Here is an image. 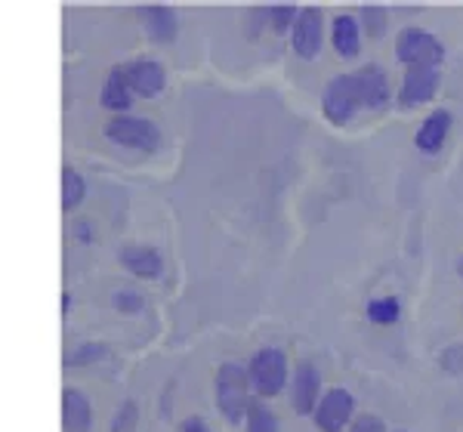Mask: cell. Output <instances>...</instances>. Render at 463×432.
<instances>
[{
	"label": "cell",
	"instance_id": "6da1fadb",
	"mask_svg": "<svg viewBox=\"0 0 463 432\" xmlns=\"http://www.w3.org/2000/svg\"><path fill=\"white\" fill-rule=\"evenodd\" d=\"M390 99H392V87L386 71L380 65H364L358 71L337 74L325 87L321 108H325V117L334 127H346L362 108L380 111L390 106Z\"/></svg>",
	"mask_w": 463,
	"mask_h": 432
},
{
	"label": "cell",
	"instance_id": "7a4b0ae2",
	"mask_svg": "<svg viewBox=\"0 0 463 432\" xmlns=\"http://www.w3.org/2000/svg\"><path fill=\"white\" fill-rule=\"evenodd\" d=\"M216 405L229 423H241L250 408V377L241 364L229 362L216 371Z\"/></svg>",
	"mask_w": 463,
	"mask_h": 432
},
{
	"label": "cell",
	"instance_id": "3957f363",
	"mask_svg": "<svg viewBox=\"0 0 463 432\" xmlns=\"http://www.w3.org/2000/svg\"><path fill=\"white\" fill-rule=\"evenodd\" d=\"M395 59H399L405 69L414 65H430V69H442L445 62V47L436 34L427 28H402L399 41H395Z\"/></svg>",
	"mask_w": 463,
	"mask_h": 432
},
{
	"label": "cell",
	"instance_id": "277c9868",
	"mask_svg": "<svg viewBox=\"0 0 463 432\" xmlns=\"http://www.w3.org/2000/svg\"><path fill=\"white\" fill-rule=\"evenodd\" d=\"M250 390L263 399H272L279 396L281 390L288 386V355L281 349H260L257 355L250 359Z\"/></svg>",
	"mask_w": 463,
	"mask_h": 432
},
{
	"label": "cell",
	"instance_id": "5b68a950",
	"mask_svg": "<svg viewBox=\"0 0 463 432\" xmlns=\"http://www.w3.org/2000/svg\"><path fill=\"white\" fill-rule=\"evenodd\" d=\"M321 43H325V13L318 6H306L290 25V47L300 59H316Z\"/></svg>",
	"mask_w": 463,
	"mask_h": 432
},
{
	"label": "cell",
	"instance_id": "8992f818",
	"mask_svg": "<svg viewBox=\"0 0 463 432\" xmlns=\"http://www.w3.org/2000/svg\"><path fill=\"white\" fill-rule=\"evenodd\" d=\"M106 136L111 143L127 146V148H139V152H152L161 143L158 127L146 117H130V115H118L115 121L106 127Z\"/></svg>",
	"mask_w": 463,
	"mask_h": 432
},
{
	"label": "cell",
	"instance_id": "52a82bcc",
	"mask_svg": "<svg viewBox=\"0 0 463 432\" xmlns=\"http://www.w3.org/2000/svg\"><path fill=\"white\" fill-rule=\"evenodd\" d=\"M353 414H355L353 392L327 390L325 396L318 399L316 411H312V420H316L318 432H340V429H346V423L353 420Z\"/></svg>",
	"mask_w": 463,
	"mask_h": 432
},
{
	"label": "cell",
	"instance_id": "ba28073f",
	"mask_svg": "<svg viewBox=\"0 0 463 432\" xmlns=\"http://www.w3.org/2000/svg\"><path fill=\"white\" fill-rule=\"evenodd\" d=\"M439 84H442V69H430V65L405 69V78H402L399 87V102L405 108L427 106L432 96L439 93Z\"/></svg>",
	"mask_w": 463,
	"mask_h": 432
},
{
	"label": "cell",
	"instance_id": "9c48e42d",
	"mask_svg": "<svg viewBox=\"0 0 463 432\" xmlns=\"http://www.w3.org/2000/svg\"><path fill=\"white\" fill-rule=\"evenodd\" d=\"M318 399H321V374H318V368L312 362L297 364L294 383H290V405H294V411L303 414V417H309L312 411H316Z\"/></svg>",
	"mask_w": 463,
	"mask_h": 432
},
{
	"label": "cell",
	"instance_id": "30bf717a",
	"mask_svg": "<svg viewBox=\"0 0 463 432\" xmlns=\"http://www.w3.org/2000/svg\"><path fill=\"white\" fill-rule=\"evenodd\" d=\"M451 124H454V117H451V111H448V108L430 111L427 121H423V124H420V130H417L414 146L420 148V152H427V155L442 152L448 133H451Z\"/></svg>",
	"mask_w": 463,
	"mask_h": 432
},
{
	"label": "cell",
	"instance_id": "8fae6325",
	"mask_svg": "<svg viewBox=\"0 0 463 432\" xmlns=\"http://www.w3.org/2000/svg\"><path fill=\"white\" fill-rule=\"evenodd\" d=\"M127 80H130V90L146 96V99H152V96H158L164 90V80H167V74L155 59H137V62L127 69Z\"/></svg>",
	"mask_w": 463,
	"mask_h": 432
},
{
	"label": "cell",
	"instance_id": "7c38bea8",
	"mask_svg": "<svg viewBox=\"0 0 463 432\" xmlns=\"http://www.w3.org/2000/svg\"><path fill=\"white\" fill-rule=\"evenodd\" d=\"M331 43L343 59H355L362 53V25H358V19L349 16V13H343V16L334 19Z\"/></svg>",
	"mask_w": 463,
	"mask_h": 432
},
{
	"label": "cell",
	"instance_id": "4fadbf2b",
	"mask_svg": "<svg viewBox=\"0 0 463 432\" xmlns=\"http://www.w3.org/2000/svg\"><path fill=\"white\" fill-rule=\"evenodd\" d=\"M139 22H143V28L148 32V37L158 43H170L176 37V13L170 10V6H143L139 10Z\"/></svg>",
	"mask_w": 463,
	"mask_h": 432
},
{
	"label": "cell",
	"instance_id": "5bb4252c",
	"mask_svg": "<svg viewBox=\"0 0 463 432\" xmlns=\"http://www.w3.org/2000/svg\"><path fill=\"white\" fill-rule=\"evenodd\" d=\"M93 411H90V401L84 392L65 390L62 392V427L65 432H87Z\"/></svg>",
	"mask_w": 463,
	"mask_h": 432
},
{
	"label": "cell",
	"instance_id": "9a60e30c",
	"mask_svg": "<svg viewBox=\"0 0 463 432\" xmlns=\"http://www.w3.org/2000/svg\"><path fill=\"white\" fill-rule=\"evenodd\" d=\"M121 263L139 278H158L164 269V259L158 250L152 248H124L121 250Z\"/></svg>",
	"mask_w": 463,
	"mask_h": 432
},
{
	"label": "cell",
	"instance_id": "2e32d148",
	"mask_svg": "<svg viewBox=\"0 0 463 432\" xmlns=\"http://www.w3.org/2000/svg\"><path fill=\"white\" fill-rule=\"evenodd\" d=\"M130 102H133V90H130V80H127V71L115 69L106 80V90H102V106L111 111H127Z\"/></svg>",
	"mask_w": 463,
	"mask_h": 432
},
{
	"label": "cell",
	"instance_id": "e0dca14e",
	"mask_svg": "<svg viewBox=\"0 0 463 432\" xmlns=\"http://www.w3.org/2000/svg\"><path fill=\"white\" fill-rule=\"evenodd\" d=\"M84 192H87V185H84V176L80 174H74L71 167H65L62 170V211H74V207L84 201Z\"/></svg>",
	"mask_w": 463,
	"mask_h": 432
},
{
	"label": "cell",
	"instance_id": "ac0fdd59",
	"mask_svg": "<svg viewBox=\"0 0 463 432\" xmlns=\"http://www.w3.org/2000/svg\"><path fill=\"white\" fill-rule=\"evenodd\" d=\"M368 318L374 324H395L402 318V303L395 296H380L368 303Z\"/></svg>",
	"mask_w": 463,
	"mask_h": 432
},
{
	"label": "cell",
	"instance_id": "d6986e66",
	"mask_svg": "<svg viewBox=\"0 0 463 432\" xmlns=\"http://www.w3.org/2000/svg\"><path fill=\"white\" fill-rule=\"evenodd\" d=\"M244 420H248V432H279V420L263 401H250Z\"/></svg>",
	"mask_w": 463,
	"mask_h": 432
},
{
	"label": "cell",
	"instance_id": "ffe728a7",
	"mask_svg": "<svg viewBox=\"0 0 463 432\" xmlns=\"http://www.w3.org/2000/svg\"><path fill=\"white\" fill-rule=\"evenodd\" d=\"M386 19H390L386 6H362V25H364V32H368L371 41H383Z\"/></svg>",
	"mask_w": 463,
	"mask_h": 432
},
{
	"label": "cell",
	"instance_id": "44dd1931",
	"mask_svg": "<svg viewBox=\"0 0 463 432\" xmlns=\"http://www.w3.org/2000/svg\"><path fill=\"white\" fill-rule=\"evenodd\" d=\"M297 13H300V10H297V6H290V4L272 6V10H269V22H272L275 32H288V28L294 25Z\"/></svg>",
	"mask_w": 463,
	"mask_h": 432
},
{
	"label": "cell",
	"instance_id": "7402d4cb",
	"mask_svg": "<svg viewBox=\"0 0 463 432\" xmlns=\"http://www.w3.org/2000/svg\"><path fill=\"white\" fill-rule=\"evenodd\" d=\"M137 401H124L121 411L115 414V427H111V432H133L137 429Z\"/></svg>",
	"mask_w": 463,
	"mask_h": 432
},
{
	"label": "cell",
	"instance_id": "603a6c76",
	"mask_svg": "<svg viewBox=\"0 0 463 432\" xmlns=\"http://www.w3.org/2000/svg\"><path fill=\"white\" fill-rule=\"evenodd\" d=\"M439 364H442V371H448V374H460V371H463V343L442 349V355H439Z\"/></svg>",
	"mask_w": 463,
	"mask_h": 432
},
{
	"label": "cell",
	"instance_id": "cb8c5ba5",
	"mask_svg": "<svg viewBox=\"0 0 463 432\" xmlns=\"http://www.w3.org/2000/svg\"><path fill=\"white\" fill-rule=\"evenodd\" d=\"M106 355V346H99V343H87V346H80L78 352H71V364H90L96 359H102Z\"/></svg>",
	"mask_w": 463,
	"mask_h": 432
},
{
	"label": "cell",
	"instance_id": "d4e9b609",
	"mask_svg": "<svg viewBox=\"0 0 463 432\" xmlns=\"http://www.w3.org/2000/svg\"><path fill=\"white\" fill-rule=\"evenodd\" d=\"M349 432H386V427H383V420H380V417L362 414V417H355V420H353Z\"/></svg>",
	"mask_w": 463,
	"mask_h": 432
},
{
	"label": "cell",
	"instance_id": "484cf974",
	"mask_svg": "<svg viewBox=\"0 0 463 432\" xmlns=\"http://www.w3.org/2000/svg\"><path fill=\"white\" fill-rule=\"evenodd\" d=\"M176 432H211V427H207L201 417H185L183 423H179V429Z\"/></svg>",
	"mask_w": 463,
	"mask_h": 432
},
{
	"label": "cell",
	"instance_id": "4316f807",
	"mask_svg": "<svg viewBox=\"0 0 463 432\" xmlns=\"http://www.w3.org/2000/svg\"><path fill=\"white\" fill-rule=\"evenodd\" d=\"M118 306H121V309L124 306H137L139 309V306H143V300H139V296H130V294H121V296H118Z\"/></svg>",
	"mask_w": 463,
	"mask_h": 432
},
{
	"label": "cell",
	"instance_id": "83f0119b",
	"mask_svg": "<svg viewBox=\"0 0 463 432\" xmlns=\"http://www.w3.org/2000/svg\"><path fill=\"white\" fill-rule=\"evenodd\" d=\"M458 275H460V278H463V257L458 259Z\"/></svg>",
	"mask_w": 463,
	"mask_h": 432
},
{
	"label": "cell",
	"instance_id": "f1b7e54d",
	"mask_svg": "<svg viewBox=\"0 0 463 432\" xmlns=\"http://www.w3.org/2000/svg\"><path fill=\"white\" fill-rule=\"evenodd\" d=\"M395 432H411V429H395Z\"/></svg>",
	"mask_w": 463,
	"mask_h": 432
}]
</instances>
